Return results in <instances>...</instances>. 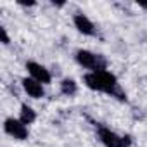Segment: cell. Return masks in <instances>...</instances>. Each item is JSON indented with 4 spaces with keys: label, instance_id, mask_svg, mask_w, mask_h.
<instances>
[{
    "label": "cell",
    "instance_id": "cell-6",
    "mask_svg": "<svg viewBox=\"0 0 147 147\" xmlns=\"http://www.w3.org/2000/svg\"><path fill=\"white\" fill-rule=\"evenodd\" d=\"M23 88L26 90V94L33 99H40L43 97V87L40 82L33 80V78H24L23 80Z\"/></svg>",
    "mask_w": 147,
    "mask_h": 147
},
{
    "label": "cell",
    "instance_id": "cell-7",
    "mask_svg": "<svg viewBox=\"0 0 147 147\" xmlns=\"http://www.w3.org/2000/svg\"><path fill=\"white\" fill-rule=\"evenodd\" d=\"M75 26L83 35H95V28H94L92 21L87 16H83V14H76L75 16Z\"/></svg>",
    "mask_w": 147,
    "mask_h": 147
},
{
    "label": "cell",
    "instance_id": "cell-9",
    "mask_svg": "<svg viewBox=\"0 0 147 147\" xmlns=\"http://www.w3.org/2000/svg\"><path fill=\"white\" fill-rule=\"evenodd\" d=\"M61 92L66 94V95H75V94H76V82L71 80V78L62 80V83H61Z\"/></svg>",
    "mask_w": 147,
    "mask_h": 147
},
{
    "label": "cell",
    "instance_id": "cell-8",
    "mask_svg": "<svg viewBox=\"0 0 147 147\" xmlns=\"http://www.w3.org/2000/svg\"><path fill=\"white\" fill-rule=\"evenodd\" d=\"M35 119H36L35 111H33L30 106L23 104V106H21V118H19V121H21V123H24V125H30V123H33Z\"/></svg>",
    "mask_w": 147,
    "mask_h": 147
},
{
    "label": "cell",
    "instance_id": "cell-2",
    "mask_svg": "<svg viewBox=\"0 0 147 147\" xmlns=\"http://www.w3.org/2000/svg\"><path fill=\"white\" fill-rule=\"evenodd\" d=\"M76 61L87 67V69H92V71H100V69H106V59L102 55H97L90 50H78L76 52Z\"/></svg>",
    "mask_w": 147,
    "mask_h": 147
},
{
    "label": "cell",
    "instance_id": "cell-11",
    "mask_svg": "<svg viewBox=\"0 0 147 147\" xmlns=\"http://www.w3.org/2000/svg\"><path fill=\"white\" fill-rule=\"evenodd\" d=\"M21 5H35V2H19Z\"/></svg>",
    "mask_w": 147,
    "mask_h": 147
},
{
    "label": "cell",
    "instance_id": "cell-10",
    "mask_svg": "<svg viewBox=\"0 0 147 147\" xmlns=\"http://www.w3.org/2000/svg\"><path fill=\"white\" fill-rule=\"evenodd\" d=\"M0 33H2V40H4V45H7V43H9V36H7V31H5V28H0Z\"/></svg>",
    "mask_w": 147,
    "mask_h": 147
},
{
    "label": "cell",
    "instance_id": "cell-5",
    "mask_svg": "<svg viewBox=\"0 0 147 147\" xmlns=\"http://www.w3.org/2000/svg\"><path fill=\"white\" fill-rule=\"evenodd\" d=\"M26 69L30 71V75L33 76V80H36V82H40V83H50V73H49L42 64L28 62V64H26Z\"/></svg>",
    "mask_w": 147,
    "mask_h": 147
},
{
    "label": "cell",
    "instance_id": "cell-4",
    "mask_svg": "<svg viewBox=\"0 0 147 147\" xmlns=\"http://www.w3.org/2000/svg\"><path fill=\"white\" fill-rule=\"evenodd\" d=\"M4 128H5V131H7L9 135H12V137L18 138V140H24V138H28V128H26V125L21 123L19 119H14V118L5 119Z\"/></svg>",
    "mask_w": 147,
    "mask_h": 147
},
{
    "label": "cell",
    "instance_id": "cell-3",
    "mask_svg": "<svg viewBox=\"0 0 147 147\" xmlns=\"http://www.w3.org/2000/svg\"><path fill=\"white\" fill-rule=\"evenodd\" d=\"M99 137H100V140L106 147H128V144H130L128 137H119V135H116L114 131H111L109 128H104V126L99 128Z\"/></svg>",
    "mask_w": 147,
    "mask_h": 147
},
{
    "label": "cell",
    "instance_id": "cell-12",
    "mask_svg": "<svg viewBox=\"0 0 147 147\" xmlns=\"http://www.w3.org/2000/svg\"><path fill=\"white\" fill-rule=\"evenodd\" d=\"M140 5H142V7H145V9H147V4H145V2H140Z\"/></svg>",
    "mask_w": 147,
    "mask_h": 147
},
{
    "label": "cell",
    "instance_id": "cell-1",
    "mask_svg": "<svg viewBox=\"0 0 147 147\" xmlns=\"http://www.w3.org/2000/svg\"><path fill=\"white\" fill-rule=\"evenodd\" d=\"M85 85L92 90H99V92H106V94H111V95H116L118 99L125 100L126 95L119 90L118 87V80L113 73L106 71V69H100V71H92L88 75H85Z\"/></svg>",
    "mask_w": 147,
    "mask_h": 147
}]
</instances>
